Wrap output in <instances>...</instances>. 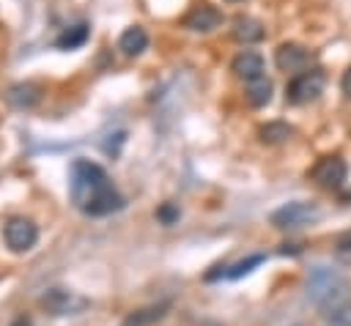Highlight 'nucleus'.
<instances>
[{
    "instance_id": "f257e3e1",
    "label": "nucleus",
    "mask_w": 351,
    "mask_h": 326,
    "mask_svg": "<svg viewBox=\"0 0 351 326\" xmlns=\"http://www.w3.org/2000/svg\"><path fill=\"white\" fill-rule=\"evenodd\" d=\"M69 197L88 216H107L126 205L104 167L90 159H74L69 170Z\"/></svg>"
},
{
    "instance_id": "f03ea898",
    "label": "nucleus",
    "mask_w": 351,
    "mask_h": 326,
    "mask_svg": "<svg viewBox=\"0 0 351 326\" xmlns=\"http://www.w3.org/2000/svg\"><path fill=\"white\" fill-rule=\"evenodd\" d=\"M307 299L313 307L324 312H335L337 307L348 304V282L340 271L329 266H315L307 277Z\"/></svg>"
},
{
    "instance_id": "7ed1b4c3",
    "label": "nucleus",
    "mask_w": 351,
    "mask_h": 326,
    "mask_svg": "<svg viewBox=\"0 0 351 326\" xmlns=\"http://www.w3.org/2000/svg\"><path fill=\"white\" fill-rule=\"evenodd\" d=\"M324 85H326V74H324V68L315 66V68L299 71V74L288 82V88H285V101L302 107V104L318 99L321 90H324Z\"/></svg>"
},
{
    "instance_id": "20e7f679",
    "label": "nucleus",
    "mask_w": 351,
    "mask_h": 326,
    "mask_svg": "<svg viewBox=\"0 0 351 326\" xmlns=\"http://www.w3.org/2000/svg\"><path fill=\"white\" fill-rule=\"evenodd\" d=\"M321 219V211L315 203H304V200H293V203H285L280 205L277 211H271L269 222L280 230H296V227H304V225H313Z\"/></svg>"
},
{
    "instance_id": "39448f33",
    "label": "nucleus",
    "mask_w": 351,
    "mask_h": 326,
    "mask_svg": "<svg viewBox=\"0 0 351 326\" xmlns=\"http://www.w3.org/2000/svg\"><path fill=\"white\" fill-rule=\"evenodd\" d=\"M41 307L49 312V315H80L82 310L90 307V301L74 290H66V288H49L44 296H41Z\"/></svg>"
},
{
    "instance_id": "423d86ee",
    "label": "nucleus",
    "mask_w": 351,
    "mask_h": 326,
    "mask_svg": "<svg viewBox=\"0 0 351 326\" xmlns=\"http://www.w3.org/2000/svg\"><path fill=\"white\" fill-rule=\"evenodd\" d=\"M346 175H348V164L343 156H324L315 162V167L310 170V178L321 186V189H340L346 184Z\"/></svg>"
},
{
    "instance_id": "0eeeda50",
    "label": "nucleus",
    "mask_w": 351,
    "mask_h": 326,
    "mask_svg": "<svg viewBox=\"0 0 351 326\" xmlns=\"http://www.w3.org/2000/svg\"><path fill=\"white\" fill-rule=\"evenodd\" d=\"M3 241L11 252H27L38 241V227L25 216H14L3 225Z\"/></svg>"
},
{
    "instance_id": "6e6552de",
    "label": "nucleus",
    "mask_w": 351,
    "mask_h": 326,
    "mask_svg": "<svg viewBox=\"0 0 351 326\" xmlns=\"http://www.w3.org/2000/svg\"><path fill=\"white\" fill-rule=\"evenodd\" d=\"M222 11L219 8H214V5H197V8H192L186 16H184V27L186 30H195V33H211V30H217L219 25H222Z\"/></svg>"
},
{
    "instance_id": "1a4fd4ad",
    "label": "nucleus",
    "mask_w": 351,
    "mask_h": 326,
    "mask_svg": "<svg viewBox=\"0 0 351 326\" xmlns=\"http://www.w3.org/2000/svg\"><path fill=\"white\" fill-rule=\"evenodd\" d=\"M230 71H233L239 79H244V82H252V79H258V77H266V74H263V71H266L263 55H261V52H252V49H244V52H239V55L233 58Z\"/></svg>"
},
{
    "instance_id": "9d476101",
    "label": "nucleus",
    "mask_w": 351,
    "mask_h": 326,
    "mask_svg": "<svg viewBox=\"0 0 351 326\" xmlns=\"http://www.w3.org/2000/svg\"><path fill=\"white\" fill-rule=\"evenodd\" d=\"M307 60H310L307 49L293 44V41H285V44H280L274 49V63H277L280 71H299V68L307 66Z\"/></svg>"
},
{
    "instance_id": "9b49d317",
    "label": "nucleus",
    "mask_w": 351,
    "mask_h": 326,
    "mask_svg": "<svg viewBox=\"0 0 351 326\" xmlns=\"http://www.w3.org/2000/svg\"><path fill=\"white\" fill-rule=\"evenodd\" d=\"M38 99H41V88L36 82H16L5 90V101L16 110H30L38 104Z\"/></svg>"
},
{
    "instance_id": "f8f14e48",
    "label": "nucleus",
    "mask_w": 351,
    "mask_h": 326,
    "mask_svg": "<svg viewBox=\"0 0 351 326\" xmlns=\"http://www.w3.org/2000/svg\"><path fill=\"white\" fill-rule=\"evenodd\" d=\"M118 49H121L126 58H137V55H143V52L148 49V33H145L140 25L126 27V30L121 33V38H118Z\"/></svg>"
},
{
    "instance_id": "ddd939ff",
    "label": "nucleus",
    "mask_w": 351,
    "mask_h": 326,
    "mask_svg": "<svg viewBox=\"0 0 351 326\" xmlns=\"http://www.w3.org/2000/svg\"><path fill=\"white\" fill-rule=\"evenodd\" d=\"M230 36H233L236 41H241V44H258V41L266 36V30H263V25H261L258 19H252V16H236V19H233V27H230Z\"/></svg>"
},
{
    "instance_id": "4468645a",
    "label": "nucleus",
    "mask_w": 351,
    "mask_h": 326,
    "mask_svg": "<svg viewBox=\"0 0 351 326\" xmlns=\"http://www.w3.org/2000/svg\"><path fill=\"white\" fill-rule=\"evenodd\" d=\"M167 310H170V301L148 304V307H143V310H134V312H132V315L123 321V326H151V323L162 321Z\"/></svg>"
},
{
    "instance_id": "2eb2a0df",
    "label": "nucleus",
    "mask_w": 351,
    "mask_h": 326,
    "mask_svg": "<svg viewBox=\"0 0 351 326\" xmlns=\"http://www.w3.org/2000/svg\"><path fill=\"white\" fill-rule=\"evenodd\" d=\"M244 99L250 107H266L271 101V82L266 77H258L252 82H244Z\"/></svg>"
},
{
    "instance_id": "dca6fc26",
    "label": "nucleus",
    "mask_w": 351,
    "mask_h": 326,
    "mask_svg": "<svg viewBox=\"0 0 351 326\" xmlns=\"http://www.w3.org/2000/svg\"><path fill=\"white\" fill-rule=\"evenodd\" d=\"M88 36H90L88 22H77V25L66 27V30L55 38V47H58V49H77V47H82V44L88 41Z\"/></svg>"
},
{
    "instance_id": "f3484780",
    "label": "nucleus",
    "mask_w": 351,
    "mask_h": 326,
    "mask_svg": "<svg viewBox=\"0 0 351 326\" xmlns=\"http://www.w3.org/2000/svg\"><path fill=\"white\" fill-rule=\"evenodd\" d=\"M291 134H293V129H291L285 121H269V123H263V126L258 129V137H261V142H266V145L285 142Z\"/></svg>"
},
{
    "instance_id": "a211bd4d",
    "label": "nucleus",
    "mask_w": 351,
    "mask_h": 326,
    "mask_svg": "<svg viewBox=\"0 0 351 326\" xmlns=\"http://www.w3.org/2000/svg\"><path fill=\"white\" fill-rule=\"evenodd\" d=\"M266 260V255H261V252H255V255H250V258H244V260H239V263H233V266H228V271H225V277L228 279H241V277H247L252 268H258L261 263Z\"/></svg>"
},
{
    "instance_id": "6ab92c4d",
    "label": "nucleus",
    "mask_w": 351,
    "mask_h": 326,
    "mask_svg": "<svg viewBox=\"0 0 351 326\" xmlns=\"http://www.w3.org/2000/svg\"><path fill=\"white\" fill-rule=\"evenodd\" d=\"M178 216H181V211H178L176 203H162V205L156 208V219H159L162 225H173V222H178Z\"/></svg>"
},
{
    "instance_id": "aec40b11",
    "label": "nucleus",
    "mask_w": 351,
    "mask_h": 326,
    "mask_svg": "<svg viewBox=\"0 0 351 326\" xmlns=\"http://www.w3.org/2000/svg\"><path fill=\"white\" fill-rule=\"evenodd\" d=\"M335 255L340 258V260H351V230H346V233H340L337 236V241H335Z\"/></svg>"
},
{
    "instance_id": "412c9836",
    "label": "nucleus",
    "mask_w": 351,
    "mask_h": 326,
    "mask_svg": "<svg viewBox=\"0 0 351 326\" xmlns=\"http://www.w3.org/2000/svg\"><path fill=\"white\" fill-rule=\"evenodd\" d=\"M326 326H351V301L337 307L332 315H329V323Z\"/></svg>"
},
{
    "instance_id": "4be33fe9",
    "label": "nucleus",
    "mask_w": 351,
    "mask_h": 326,
    "mask_svg": "<svg viewBox=\"0 0 351 326\" xmlns=\"http://www.w3.org/2000/svg\"><path fill=\"white\" fill-rule=\"evenodd\" d=\"M340 88H343V93L351 99V66L343 71V79H340Z\"/></svg>"
},
{
    "instance_id": "5701e85b",
    "label": "nucleus",
    "mask_w": 351,
    "mask_h": 326,
    "mask_svg": "<svg viewBox=\"0 0 351 326\" xmlns=\"http://www.w3.org/2000/svg\"><path fill=\"white\" fill-rule=\"evenodd\" d=\"M11 326H33V323H30V321H27V318H16V321H14V323H11Z\"/></svg>"
},
{
    "instance_id": "b1692460",
    "label": "nucleus",
    "mask_w": 351,
    "mask_h": 326,
    "mask_svg": "<svg viewBox=\"0 0 351 326\" xmlns=\"http://www.w3.org/2000/svg\"><path fill=\"white\" fill-rule=\"evenodd\" d=\"M343 203H348V205H351V192H348V195H343Z\"/></svg>"
},
{
    "instance_id": "393cba45",
    "label": "nucleus",
    "mask_w": 351,
    "mask_h": 326,
    "mask_svg": "<svg viewBox=\"0 0 351 326\" xmlns=\"http://www.w3.org/2000/svg\"><path fill=\"white\" fill-rule=\"evenodd\" d=\"M228 3H244V0H228Z\"/></svg>"
}]
</instances>
